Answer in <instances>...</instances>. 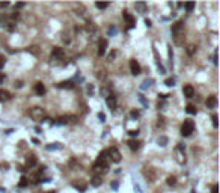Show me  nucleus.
Segmentation results:
<instances>
[{
  "mask_svg": "<svg viewBox=\"0 0 220 193\" xmlns=\"http://www.w3.org/2000/svg\"><path fill=\"white\" fill-rule=\"evenodd\" d=\"M217 106V96L216 95H209L208 100H207V107L208 109H214Z\"/></svg>",
  "mask_w": 220,
  "mask_h": 193,
  "instance_id": "9",
  "label": "nucleus"
},
{
  "mask_svg": "<svg viewBox=\"0 0 220 193\" xmlns=\"http://www.w3.org/2000/svg\"><path fill=\"white\" fill-rule=\"evenodd\" d=\"M176 183V178H175V176H167V184H169V186H174Z\"/></svg>",
  "mask_w": 220,
  "mask_h": 193,
  "instance_id": "29",
  "label": "nucleus"
},
{
  "mask_svg": "<svg viewBox=\"0 0 220 193\" xmlns=\"http://www.w3.org/2000/svg\"><path fill=\"white\" fill-rule=\"evenodd\" d=\"M72 187H76L77 190H80V192H85L86 190V183L85 181H74V183H72Z\"/></svg>",
  "mask_w": 220,
  "mask_h": 193,
  "instance_id": "13",
  "label": "nucleus"
},
{
  "mask_svg": "<svg viewBox=\"0 0 220 193\" xmlns=\"http://www.w3.org/2000/svg\"><path fill=\"white\" fill-rule=\"evenodd\" d=\"M95 6H97L98 9H106V8L109 6V3H106V2H97Z\"/></svg>",
  "mask_w": 220,
  "mask_h": 193,
  "instance_id": "25",
  "label": "nucleus"
},
{
  "mask_svg": "<svg viewBox=\"0 0 220 193\" xmlns=\"http://www.w3.org/2000/svg\"><path fill=\"white\" fill-rule=\"evenodd\" d=\"M145 24L148 26V27H151V26H152V23H151V20H148V18H145Z\"/></svg>",
  "mask_w": 220,
  "mask_h": 193,
  "instance_id": "39",
  "label": "nucleus"
},
{
  "mask_svg": "<svg viewBox=\"0 0 220 193\" xmlns=\"http://www.w3.org/2000/svg\"><path fill=\"white\" fill-rule=\"evenodd\" d=\"M158 145L160 146H166V143H167V137H164V136H161V137H158Z\"/></svg>",
  "mask_w": 220,
  "mask_h": 193,
  "instance_id": "26",
  "label": "nucleus"
},
{
  "mask_svg": "<svg viewBox=\"0 0 220 193\" xmlns=\"http://www.w3.org/2000/svg\"><path fill=\"white\" fill-rule=\"evenodd\" d=\"M127 145L130 146V149H133V151H137V149L140 148V142L136 140V139H130V140L127 142Z\"/></svg>",
  "mask_w": 220,
  "mask_h": 193,
  "instance_id": "11",
  "label": "nucleus"
},
{
  "mask_svg": "<svg viewBox=\"0 0 220 193\" xmlns=\"http://www.w3.org/2000/svg\"><path fill=\"white\" fill-rule=\"evenodd\" d=\"M151 83H152V80H151V79L143 80V83H142V89H148V88L151 86Z\"/></svg>",
  "mask_w": 220,
  "mask_h": 193,
  "instance_id": "24",
  "label": "nucleus"
},
{
  "mask_svg": "<svg viewBox=\"0 0 220 193\" xmlns=\"http://www.w3.org/2000/svg\"><path fill=\"white\" fill-rule=\"evenodd\" d=\"M128 133H130V136H137L139 134L137 130H131V131H128Z\"/></svg>",
  "mask_w": 220,
  "mask_h": 193,
  "instance_id": "38",
  "label": "nucleus"
},
{
  "mask_svg": "<svg viewBox=\"0 0 220 193\" xmlns=\"http://www.w3.org/2000/svg\"><path fill=\"white\" fill-rule=\"evenodd\" d=\"M107 154H109V158L112 160L113 163H119V162H121V152H119L116 148H110L107 151Z\"/></svg>",
  "mask_w": 220,
  "mask_h": 193,
  "instance_id": "3",
  "label": "nucleus"
},
{
  "mask_svg": "<svg viewBox=\"0 0 220 193\" xmlns=\"http://www.w3.org/2000/svg\"><path fill=\"white\" fill-rule=\"evenodd\" d=\"M107 50V39H99L98 42V56H103Z\"/></svg>",
  "mask_w": 220,
  "mask_h": 193,
  "instance_id": "8",
  "label": "nucleus"
},
{
  "mask_svg": "<svg viewBox=\"0 0 220 193\" xmlns=\"http://www.w3.org/2000/svg\"><path fill=\"white\" fill-rule=\"evenodd\" d=\"M195 6H196V5L193 3V2L192 3H186V9L187 11H193V9H195Z\"/></svg>",
  "mask_w": 220,
  "mask_h": 193,
  "instance_id": "30",
  "label": "nucleus"
},
{
  "mask_svg": "<svg viewBox=\"0 0 220 193\" xmlns=\"http://www.w3.org/2000/svg\"><path fill=\"white\" fill-rule=\"evenodd\" d=\"M6 6H9V3H8V2H5V3H0V8H6Z\"/></svg>",
  "mask_w": 220,
  "mask_h": 193,
  "instance_id": "43",
  "label": "nucleus"
},
{
  "mask_svg": "<svg viewBox=\"0 0 220 193\" xmlns=\"http://www.w3.org/2000/svg\"><path fill=\"white\" fill-rule=\"evenodd\" d=\"M107 106L110 107V109H115V107H116V98H115L113 95L107 96Z\"/></svg>",
  "mask_w": 220,
  "mask_h": 193,
  "instance_id": "18",
  "label": "nucleus"
},
{
  "mask_svg": "<svg viewBox=\"0 0 220 193\" xmlns=\"http://www.w3.org/2000/svg\"><path fill=\"white\" fill-rule=\"evenodd\" d=\"M186 112H187V113H190V115H196V113H197L196 107L193 106V104H187V107H186Z\"/></svg>",
  "mask_w": 220,
  "mask_h": 193,
  "instance_id": "22",
  "label": "nucleus"
},
{
  "mask_svg": "<svg viewBox=\"0 0 220 193\" xmlns=\"http://www.w3.org/2000/svg\"><path fill=\"white\" fill-rule=\"evenodd\" d=\"M45 193H54L53 190H48V192H45Z\"/></svg>",
  "mask_w": 220,
  "mask_h": 193,
  "instance_id": "46",
  "label": "nucleus"
},
{
  "mask_svg": "<svg viewBox=\"0 0 220 193\" xmlns=\"http://www.w3.org/2000/svg\"><path fill=\"white\" fill-rule=\"evenodd\" d=\"M134 8L136 9H139L140 12H143V11H146V3H143V2H137V3H134Z\"/></svg>",
  "mask_w": 220,
  "mask_h": 193,
  "instance_id": "21",
  "label": "nucleus"
},
{
  "mask_svg": "<svg viewBox=\"0 0 220 193\" xmlns=\"http://www.w3.org/2000/svg\"><path fill=\"white\" fill-rule=\"evenodd\" d=\"M72 86H74V83H72L71 80H66V82H60L59 85H57V88H60V89H71Z\"/></svg>",
  "mask_w": 220,
  "mask_h": 193,
  "instance_id": "16",
  "label": "nucleus"
},
{
  "mask_svg": "<svg viewBox=\"0 0 220 193\" xmlns=\"http://www.w3.org/2000/svg\"><path fill=\"white\" fill-rule=\"evenodd\" d=\"M60 143H50V145H47V149L48 151H53V149H60Z\"/></svg>",
  "mask_w": 220,
  "mask_h": 193,
  "instance_id": "23",
  "label": "nucleus"
},
{
  "mask_svg": "<svg viewBox=\"0 0 220 193\" xmlns=\"http://www.w3.org/2000/svg\"><path fill=\"white\" fill-rule=\"evenodd\" d=\"M195 50H196V47L195 45H190L187 48V51H188V55H193V53H195Z\"/></svg>",
  "mask_w": 220,
  "mask_h": 193,
  "instance_id": "32",
  "label": "nucleus"
},
{
  "mask_svg": "<svg viewBox=\"0 0 220 193\" xmlns=\"http://www.w3.org/2000/svg\"><path fill=\"white\" fill-rule=\"evenodd\" d=\"M87 92H89V94H92V92H93V88H92V85H89V86H87Z\"/></svg>",
  "mask_w": 220,
  "mask_h": 193,
  "instance_id": "41",
  "label": "nucleus"
},
{
  "mask_svg": "<svg viewBox=\"0 0 220 193\" xmlns=\"http://www.w3.org/2000/svg\"><path fill=\"white\" fill-rule=\"evenodd\" d=\"M174 41H175V44L181 45L182 41H184V33H176V35H174Z\"/></svg>",
  "mask_w": 220,
  "mask_h": 193,
  "instance_id": "19",
  "label": "nucleus"
},
{
  "mask_svg": "<svg viewBox=\"0 0 220 193\" xmlns=\"http://www.w3.org/2000/svg\"><path fill=\"white\" fill-rule=\"evenodd\" d=\"M103 184V178H101V176H93V178H92V186L93 187H98V186H101Z\"/></svg>",
  "mask_w": 220,
  "mask_h": 193,
  "instance_id": "20",
  "label": "nucleus"
},
{
  "mask_svg": "<svg viewBox=\"0 0 220 193\" xmlns=\"http://www.w3.org/2000/svg\"><path fill=\"white\" fill-rule=\"evenodd\" d=\"M182 94H184V96H187V98H193V96H195V89H193L192 85H186V86L182 88Z\"/></svg>",
  "mask_w": 220,
  "mask_h": 193,
  "instance_id": "7",
  "label": "nucleus"
},
{
  "mask_svg": "<svg viewBox=\"0 0 220 193\" xmlns=\"http://www.w3.org/2000/svg\"><path fill=\"white\" fill-rule=\"evenodd\" d=\"M112 189H113V190L118 189V183H116V181H113V183H112Z\"/></svg>",
  "mask_w": 220,
  "mask_h": 193,
  "instance_id": "40",
  "label": "nucleus"
},
{
  "mask_svg": "<svg viewBox=\"0 0 220 193\" xmlns=\"http://www.w3.org/2000/svg\"><path fill=\"white\" fill-rule=\"evenodd\" d=\"M20 187H26L27 186V178L26 176H21V180H20V184H18Z\"/></svg>",
  "mask_w": 220,
  "mask_h": 193,
  "instance_id": "28",
  "label": "nucleus"
},
{
  "mask_svg": "<svg viewBox=\"0 0 220 193\" xmlns=\"http://www.w3.org/2000/svg\"><path fill=\"white\" fill-rule=\"evenodd\" d=\"M130 69H131V74H133V76H137V74H140V71H142V68H140V63L136 61V59H131V61H130Z\"/></svg>",
  "mask_w": 220,
  "mask_h": 193,
  "instance_id": "4",
  "label": "nucleus"
},
{
  "mask_svg": "<svg viewBox=\"0 0 220 193\" xmlns=\"http://www.w3.org/2000/svg\"><path fill=\"white\" fill-rule=\"evenodd\" d=\"M98 119L101 121V122H104V119H106V116H104V113H98Z\"/></svg>",
  "mask_w": 220,
  "mask_h": 193,
  "instance_id": "37",
  "label": "nucleus"
},
{
  "mask_svg": "<svg viewBox=\"0 0 220 193\" xmlns=\"http://www.w3.org/2000/svg\"><path fill=\"white\" fill-rule=\"evenodd\" d=\"M172 33L176 35V33H184V23L182 21H178L172 26Z\"/></svg>",
  "mask_w": 220,
  "mask_h": 193,
  "instance_id": "6",
  "label": "nucleus"
},
{
  "mask_svg": "<svg viewBox=\"0 0 220 193\" xmlns=\"http://www.w3.org/2000/svg\"><path fill=\"white\" fill-rule=\"evenodd\" d=\"M116 33V27H110L109 29V35H115Z\"/></svg>",
  "mask_w": 220,
  "mask_h": 193,
  "instance_id": "36",
  "label": "nucleus"
},
{
  "mask_svg": "<svg viewBox=\"0 0 220 193\" xmlns=\"http://www.w3.org/2000/svg\"><path fill=\"white\" fill-rule=\"evenodd\" d=\"M35 92L39 94V95H44V94H45V86H44V83H41V82L35 83Z\"/></svg>",
  "mask_w": 220,
  "mask_h": 193,
  "instance_id": "14",
  "label": "nucleus"
},
{
  "mask_svg": "<svg viewBox=\"0 0 220 193\" xmlns=\"http://www.w3.org/2000/svg\"><path fill=\"white\" fill-rule=\"evenodd\" d=\"M122 17H124V20L128 23V27H134V24H136V18L133 17L131 14H128L127 11H124V12H122Z\"/></svg>",
  "mask_w": 220,
  "mask_h": 193,
  "instance_id": "5",
  "label": "nucleus"
},
{
  "mask_svg": "<svg viewBox=\"0 0 220 193\" xmlns=\"http://www.w3.org/2000/svg\"><path fill=\"white\" fill-rule=\"evenodd\" d=\"M15 6H17V8H23V6H24V3H17Z\"/></svg>",
  "mask_w": 220,
  "mask_h": 193,
  "instance_id": "45",
  "label": "nucleus"
},
{
  "mask_svg": "<svg viewBox=\"0 0 220 193\" xmlns=\"http://www.w3.org/2000/svg\"><path fill=\"white\" fill-rule=\"evenodd\" d=\"M213 125L217 128V125H219V122H217V115H213Z\"/></svg>",
  "mask_w": 220,
  "mask_h": 193,
  "instance_id": "33",
  "label": "nucleus"
},
{
  "mask_svg": "<svg viewBox=\"0 0 220 193\" xmlns=\"http://www.w3.org/2000/svg\"><path fill=\"white\" fill-rule=\"evenodd\" d=\"M130 115H131V118H139V116H140V112H139V110H133Z\"/></svg>",
  "mask_w": 220,
  "mask_h": 193,
  "instance_id": "31",
  "label": "nucleus"
},
{
  "mask_svg": "<svg viewBox=\"0 0 220 193\" xmlns=\"http://www.w3.org/2000/svg\"><path fill=\"white\" fill-rule=\"evenodd\" d=\"M174 83H175V79H166L164 80V85H166V86H174Z\"/></svg>",
  "mask_w": 220,
  "mask_h": 193,
  "instance_id": "27",
  "label": "nucleus"
},
{
  "mask_svg": "<svg viewBox=\"0 0 220 193\" xmlns=\"http://www.w3.org/2000/svg\"><path fill=\"white\" fill-rule=\"evenodd\" d=\"M9 98H11V94L5 89H0V101H8Z\"/></svg>",
  "mask_w": 220,
  "mask_h": 193,
  "instance_id": "17",
  "label": "nucleus"
},
{
  "mask_svg": "<svg viewBox=\"0 0 220 193\" xmlns=\"http://www.w3.org/2000/svg\"><path fill=\"white\" fill-rule=\"evenodd\" d=\"M140 101H142V103H143V106H148V103H146V100L143 98L142 95H140Z\"/></svg>",
  "mask_w": 220,
  "mask_h": 193,
  "instance_id": "42",
  "label": "nucleus"
},
{
  "mask_svg": "<svg viewBox=\"0 0 220 193\" xmlns=\"http://www.w3.org/2000/svg\"><path fill=\"white\" fill-rule=\"evenodd\" d=\"M3 80H5V76H3V74H2V73H0V83H2V82H3Z\"/></svg>",
  "mask_w": 220,
  "mask_h": 193,
  "instance_id": "44",
  "label": "nucleus"
},
{
  "mask_svg": "<svg viewBox=\"0 0 220 193\" xmlns=\"http://www.w3.org/2000/svg\"><path fill=\"white\" fill-rule=\"evenodd\" d=\"M193 131H195V124H193V121L186 119L182 127H181V134L182 136H190Z\"/></svg>",
  "mask_w": 220,
  "mask_h": 193,
  "instance_id": "2",
  "label": "nucleus"
},
{
  "mask_svg": "<svg viewBox=\"0 0 220 193\" xmlns=\"http://www.w3.org/2000/svg\"><path fill=\"white\" fill-rule=\"evenodd\" d=\"M9 24H14L11 18L8 17V15H0V26H5V27H9Z\"/></svg>",
  "mask_w": 220,
  "mask_h": 193,
  "instance_id": "10",
  "label": "nucleus"
},
{
  "mask_svg": "<svg viewBox=\"0 0 220 193\" xmlns=\"http://www.w3.org/2000/svg\"><path fill=\"white\" fill-rule=\"evenodd\" d=\"M101 94H103L104 96H109V95H110V94H109V91H107L106 88H103V89H101Z\"/></svg>",
  "mask_w": 220,
  "mask_h": 193,
  "instance_id": "35",
  "label": "nucleus"
},
{
  "mask_svg": "<svg viewBox=\"0 0 220 193\" xmlns=\"http://www.w3.org/2000/svg\"><path fill=\"white\" fill-rule=\"evenodd\" d=\"M36 163H38V160H36L35 155H29V157L26 158V164H27V168H33V166H36Z\"/></svg>",
  "mask_w": 220,
  "mask_h": 193,
  "instance_id": "15",
  "label": "nucleus"
},
{
  "mask_svg": "<svg viewBox=\"0 0 220 193\" xmlns=\"http://www.w3.org/2000/svg\"><path fill=\"white\" fill-rule=\"evenodd\" d=\"M5 62H6V59H5V56L0 55V68H2V67L5 65Z\"/></svg>",
  "mask_w": 220,
  "mask_h": 193,
  "instance_id": "34",
  "label": "nucleus"
},
{
  "mask_svg": "<svg viewBox=\"0 0 220 193\" xmlns=\"http://www.w3.org/2000/svg\"><path fill=\"white\" fill-rule=\"evenodd\" d=\"M29 115L35 121H45V118H47L45 110L42 109V107H33V109H30Z\"/></svg>",
  "mask_w": 220,
  "mask_h": 193,
  "instance_id": "1",
  "label": "nucleus"
},
{
  "mask_svg": "<svg viewBox=\"0 0 220 193\" xmlns=\"http://www.w3.org/2000/svg\"><path fill=\"white\" fill-rule=\"evenodd\" d=\"M53 57H57V59H64V56H65V53H64V48H59V47H54L53 48Z\"/></svg>",
  "mask_w": 220,
  "mask_h": 193,
  "instance_id": "12",
  "label": "nucleus"
}]
</instances>
